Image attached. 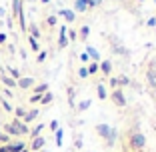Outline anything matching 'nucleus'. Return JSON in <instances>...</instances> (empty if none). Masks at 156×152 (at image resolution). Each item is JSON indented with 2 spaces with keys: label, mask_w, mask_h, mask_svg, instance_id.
Listing matches in <instances>:
<instances>
[{
  "label": "nucleus",
  "mask_w": 156,
  "mask_h": 152,
  "mask_svg": "<svg viewBox=\"0 0 156 152\" xmlns=\"http://www.w3.org/2000/svg\"><path fill=\"white\" fill-rule=\"evenodd\" d=\"M2 82H4V86H8V88H14V86H16V80L10 78V76H2Z\"/></svg>",
  "instance_id": "nucleus-22"
},
{
  "label": "nucleus",
  "mask_w": 156,
  "mask_h": 152,
  "mask_svg": "<svg viewBox=\"0 0 156 152\" xmlns=\"http://www.w3.org/2000/svg\"><path fill=\"white\" fill-rule=\"evenodd\" d=\"M94 2H96V6H98V4H100V2H102V0H94Z\"/></svg>",
  "instance_id": "nucleus-38"
},
{
  "label": "nucleus",
  "mask_w": 156,
  "mask_h": 152,
  "mask_svg": "<svg viewBox=\"0 0 156 152\" xmlns=\"http://www.w3.org/2000/svg\"><path fill=\"white\" fill-rule=\"evenodd\" d=\"M68 46V38H66V28L62 26L60 30V38H58V48H66Z\"/></svg>",
  "instance_id": "nucleus-12"
},
{
  "label": "nucleus",
  "mask_w": 156,
  "mask_h": 152,
  "mask_svg": "<svg viewBox=\"0 0 156 152\" xmlns=\"http://www.w3.org/2000/svg\"><path fill=\"white\" fill-rule=\"evenodd\" d=\"M86 54H90L92 56V60H94V62H100V54H98V52H96V48H92V46H88L86 48Z\"/></svg>",
  "instance_id": "nucleus-19"
},
{
  "label": "nucleus",
  "mask_w": 156,
  "mask_h": 152,
  "mask_svg": "<svg viewBox=\"0 0 156 152\" xmlns=\"http://www.w3.org/2000/svg\"><path fill=\"white\" fill-rule=\"evenodd\" d=\"M96 92H98V98H100V100H106V98H108V92H106L104 84H98V86H96Z\"/></svg>",
  "instance_id": "nucleus-15"
},
{
  "label": "nucleus",
  "mask_w": 156,
  "mask_h": 152,
  "mask_svg": "<svg viewBox=\"0 0 156 152\" xmlns=\"http://www.w3.org/2000/svg\"><path fill=\"white\" fill-rule=\"evenodd\" d=\"M44 92H48V84L46 82H42V84H34L32 86V94H44Z\"/></svg>",
  "instance_id": "nucleus-11"
},
{
  "label": "nucleus",
  "mask_w": 156,
  "mask_h": 152,
  "mask_svg": "<svg viewBox=\"0 0 156 152\" xmlns=\"http://www.w3.org/2000/svg\"><path fill=\"white\" fill-rule=\"evenodd\" d=\"M60 16H64L66 22H74V20H76V12H74V10H68V8L60 10Z\"/></svg>",
  "instance_id": "nucleus-10"
},
{
  "label": "nucleus",
  "mask_w": 156,
  "mask_h": 152,
  "mask_svg": "<svg viewBox=\"0 0 156 152\" xmlns=\"http://www.w3.org/2000/svg\"><path fill=\"white\" fill-rule=\"evenodd\" d=\"M94 6H96L94 0H76L74 2V10L76 12H86L88 8H94Z\"/></svg>",
  "instance_id": "nucleus-2"
},
{
  "label": "nucleus",
  "mask_w": 156,
  "mask_h": 152,
  "mask_svg": "<svg viewBox=\"0 0 156 152\" xmlns=\"http://www.w3.org/2000/svg\"><path fill=\"white\" fill-rule=\"evenodd\" d=\"M4 42H6V34L0 32V44H4Z\"/></svg>",
  "instance_id": "nucleus-36"
},
{
  "label": "nucleus",
  "mask_w": 156,
  "mask_h": 152,
  "mask_svg": "<svg viewBox=\"0 0 156 152\" xmlns=\"http://www.w3.org/2000/svg\"><path fill=\"white\" fill-rule=\"evenodd\" d=\"M110 98H112V102H114L116 106H120V108H124V106L128 104V102H126V96H124V92L120 90V88H116L114 92H112Z\"/></svg>",
  "instance_id": "nucleus-4"
},
{
  "label": "nucleus",
  "mask_w": 156,
  "mask_h": 152,
  "mask_svg": "<svg viewBox=\"0 0 156 152\" xmlns=\"http://www.w3.org/2000/svg\"><path fill=\"white\" fill-rule=\"evenodd\" d=\"M30 38H40V30H38V26L36 24H30Z\"/></svg>",
  "instance_id": "nucleus-20"
},
{
  "label": "nucleus",
  "mask_w": 156,
  "mask_h": 152,
  "mask_svg": "<svg viewBox=\"0 0 156 152\" xmlns=\"http://www.w3.org/2000/svg\"><path fill=\"white\" fill-rule=\"evenodd\" d=\"M56 144H62V130H56Z\"/></svg>",
  "instance_id": "nucleus-28"
},
{
  "label": "nucleus",
  "mask_w": 156,
  "mask_h": 152,
  "mask_svg": "<svg viewBox=\"0 0 156 152\" xmlns=\"http://www.w3.org/2000/svg\"><path fill=\"white\" fill-rule=\"evenodd\" d=\"M110 86L116 90V88H118V80H116V78H110Z\"/></svg>",
  "instance_id": "nucleus-32"
},
{
  "label": "nucleus",
  "mask_w": 156,
  "mask_h": 152,
  "mask_svg": "<svg viewBox=\"0 0 156 152\" xmlns=\"http://www.w3.org/2000/svg\"><path fill=\"white\" fill-rule=\"evenodd\" d=\"M52 100H54V94H52L50 90H48V92H44V94H42V98H40V104H42V106H48Z\"/></svg>",
  "instance_id": "nucleus-13"
},
{
  "label": "nucleus",
  "mask_w": 156,
  "mask_h": 152,
  "mask_svg": "<svg viewBox=\"0 0 156 152\" xmlns=\"http://www.w3.org/2000/svg\"><path fill=\"white\" fill-rule=\"evenodd\" d=\"M12 112H14V118H16V120H22V118H24V114H26V110H24L22 106H16Z\"/></svg>",
  "instance_id": "nucleus-16"
},
{
  "label": "nucleus",
  "mask_w": 156,
  "mask_h": 152,
  "mask_svg": "<svg viewBox=\"0 0 156 152\" xmlns=\"http://www.w3.org/2000/svg\"><path fill=\"white\" fill-rule=\"evenodd\" d=\"M8 142H12V138H10L4 130H0V146H2V144H8Z\"/></svg>",
  "instance_id": "nucleus-21"
},
{
  "label": "nucleus",
  "mask_w": 156,
  "mask_h": 152,
  "mask_svg": "<svg viewBox=\"0 0 156 152\" xmlns=\"http://www.w3.org/2000/svg\"><path fill=\"white\" fill-rule=\"evenodd\" d=\"M38 114H40V110H38V108H32V110H28L26 114H24V118H22V122L24 124H30V122H34V120L38 118Z\"/></svg>",
  "instance_id": "nucleus-8"
},
{
  "label": "nucleus",
  "mask_w": 156,
  "mask_h": 152,
  "mask_svg": "<svg viewBox=\"0 0 156 152\" xmlns=\"http://www.w3.org/2000/svg\"><path fill=\"white\" fill-rule=\"evenodd\" d=\"M0 102H2V106H4V108H6L8 112H12V106H10V104H8L6 100H2V98H0Z\"/></svg>",
  "instance_id": "nucleus-30"
},
{
  "label": "nucleus",
  "mask_w": 156,
  "mask_h": 152,
  "mask_svg": "<svg viewBox=\"0 0 156 152\" xmlns=\"http://www.w3.org/2000/svg\"><path fill=\"white\" fill-rule=\"evenodd\" d=\"M80 60H82V62H88V54H86V52H82V54H80Z\"/></svg>",
  "instance_id": "nucleus-35"
},
{
  "label": "nucleus",
  "mask_w": 156,
  "mask_h": 152,
  "mask_svg": "<svg viewBox=\"0 0 156 152\" xmlns=\"http://www.w3.org/2000/svg\"><path fill=\"white\" fill-rule=\"evenodd\" d=\"M46 60V52H40V54H38V62H44Z\"/></svg>",
  "instance_id": "nucleus-34"
},
{
  "label": "nucleus",
  "mask_w": 156,
  "mask_h": 152,
  "mask_svg": "<svg viewBox=\"0 0 156 152\" xmlns=\"http://www.w3.org/2000/svg\"><path fill=\"white\" fill-rule=\"evenodd\" d=\"M42 2H44V4H48V2H50V0H42Z\"/></svg>",
  "instance_id": "nucleus-39"
},
{
  "label": "nucleus",
  "mask_w": 156,
  "mask_h": 152,
  "mask_svg": "<svg viewBox=\"0 0 156 152\" xmlns=\"http://www.w3.org/2000/svg\"><path fill=\"white\" fill-rule=\"evenodd\" d=\"M50 128L54 130V132H56V130H58V122H56V120H52V122H50Z\"/></svg>",
  "instance_id": "nucleus-33"
},
{
  "label": "nucleus",
  "mask_w": 156,
  "mask_h": 152,
  "mask_svg": "<svg viewBox=\"0 0 156 152\" xmlns=\"http://www.w3.org/2000/svg\"><path fill=\"white\" fill-rule=\"evenodd\" d=\"M24 148H28V144L24 140H12V142L6 144V150L8 152H22Z\"/></svg>",
  "instance_id": "nucleus-5"
},
{
  "label": "nucleus",
  "mask_w": 156,
  "mask_h": 152,
  "mask_svg": "<svg viewBox=\"0 0 156 152\" xmlns=\"http://www.w3.org/2000/svg\"><path fill=\"white\" fill-rule=\"evenodd\" d=\"M88 106H90V100H82V102H80V106H78V110L82 112V110H86Z\"/></svg>",
  "instance_id": "nucleus-27"
},
{
  "label": "nucleus",
  "mask_w": 156,
  "mask_h": 152,
  "mask_svg": "<svg viewBox=\"0 0 156 152\" xmlns=\"http://www.w3.org/2000/svg\"><path fill=\"white\" fill-rule=\"evenodd\" d=\"M42 130H44V124H42V122H40V124H36V126H34V128L30 130V132H28V134H30V138H38V136H40V132H42Z\"/></svg>",
  "instance_id": "nucleus-14"
},
{
  "label": "nucleus",
  "mask_w": 156,
  "mask_h": 152,
  "mask_svg": "<svg viewBox=\"0 0 156 152\" xmlns=\"http://www.w3.org/2000/svg\"><path fill=\"white\" fill-rule=\"evenodd\" d=\"M66 34H68V36H66V38H68V40H78V32H76V30H68V32H66Z\"/></svg>",
  "instance_id": "nucleus-26"
},
{
  "label": "nucleus",
  "mask_w": 156,
  "mask_h": 152,
  "mask_svg": "<svg viewBox=\"0 0 156 152\" xmlns=\"http://www.w3.org/2000/svg\"><path fill=\"white\" fill-rule=\"evenodd\" d=\"M116 80H118V84H128V78H126L124 74H122V76H118V78H116Z\"/></svg>",
  "instance_id": "nucleus-29"
},
{
  "label": "nucleus",
  "mask_w": 156,
  "mask_h": 152,
  "mask_svg": "<svg viewBox=\"0 0 156 152\" xmlns=\"http://www.w3.org/2000/svg\"><path fill=\"white\" fill-rule=\"evenodd\" d=\"M86 70H88V76H92V74H96V72H100V70H98V62H88Z\"/></svg>",
  "instance_id": "nucleus-17"
},
{
  "label": "nucleus",
  "mask_w": 156,
  "mask_h": 152,
  "mask_svg": "<svg viewBox=\"0 0 156 152\" xmlns=\"http://www.w3.org/2000/svg\"><path fill=\"white\" fill-rule=\"evenodd\" d=\"M98 70L108 76V74L112 72V62H110V60H100V62H98Z\"/></svg>",
  "instance_id": "nucleus-9"
},
{
  "label": "nucleus",
  "mask_w": 156,
  "mask_h": 152,
  "mask_svg": "<svg viewBox=\"0 0 156 152\" xmlns=\"http://www.w3.org/2000/svg\"><path fill=\"white\" fill-rule=\"evenodd\" d=\"M88 34H90V28H88V26H82L80 30H78V38H80V40H86Z\"/></svg>",
  "instance_id": "nucleus-18"
},
{
  "label": "nucleus",
  "mask_w": 156,
  "mask_h": 152,
  "mask_svg": "<svg viewBox=\"0 0 156 152\" xmlns=\"http://www.w3.org/2000/svg\"><path fill=\"white\" fill-rule=\"evenodd\" d=\"M96 134L100 136V138L108 140V138H110V134H112V128L108 124H96Z\"/></svg>",
  "instance_id": "nucleus-7"
},
{
  "label": "nucleus",
  "mask_w": 156,
  "mask_h": 152,
  "mask_svg": "<svg viewBox=\"0 0 156 152\" xmlns=\"http://www.w3.org/2000/svg\"><path fill=\"white\" fill-rule=\"evenodd\" d=\"M46 22L50 24V26H54V24H56V16H48V20H46Z\"/></svg>",
  "instance_id": "nucleus-31"
},
{
  "label": "nucleus",
  "mask_w": 156,
  "mask_h": 152,
  "mask_svg": "<svg viewBox=\"0 0 156 152\" xmlns=\"http://www.w3.org/2000/svg\"><path fill=\"white\" fill-rule=\"evenodd\" d=\"M40 94H32V96L28 98V102H30V104H40Z\"/></svg>",
  "instance_id": "nucleus-24"
},
{
  "label": "nucleus",
  "mask_w": 156,
  "mask_h": 152,
  "mask_svg": "<svg viewBox=\"0 0 156 152\" xmlns=\"http://www.w3.org/2000/svg\"><path fill=\"white\" fill-rule=\"evenodd\" d=\"M22 152H30V150H28V148H24V150H22Z\"/></svg>",
  "instance_id": "nucleus-40"
},
{
  "label": "nucleus",
  "mask_w": 156,
  "mask_h": 152,
  "mask_svg": "<svg viewBox=\"0 0 156 152\" xmlns=\"http://www.w3.org/2000/svg\"><path fill=\"white\" fill-rule=\"evenodd\" d=\"M28 44H30V48H32L34 52H38V50H40V48H38V42L34 40V38H30V36H28Z\"/></svg>",
  "instance_id": "nucleus-23"
},
{
  "label": "nucleus",
  "mask_w": 156,
  "mask_h": 152,
  "mask_svg": "<svg viewBox=\"0 0 156 152\" xmlns=\"http://www.w3.org/2000/svg\"><path fill=\"white\" fill-rule=\"evenodd\" d=\"M34 84H36V80L30 78V76H20V78L16 80V86H18L20 90H30Z\"/></svg>",
  "instance_id": "nucleus-3"
},
{
  "label": "nucleus",
  "mask_w": 156,
  "mask_h": 152,
  "mask_svg": "<svg viewBox=\"0 0 156 152\" xmlns=\"http://www.w3.org/2000/svg\"><path fill=\"white\" fill-rule=\"evenodd\" d=\"M44 144H46L44 136H38V138H32V142L28 144V150H30V152H40Z\"/></svg>",
  "instance_id": "nucleus-6"
},
{
  "label": "nucleus",
  "mask_w": 156,
  "mask_h": 152,
  "mask_svg": "<svg viewBox=\"0 0 156 152\" xmlns=\"http://www.w3.org/2000/svg\"><path fill=\"white\" fill-rule=\"evenodd\" d=\"M138 2H146V0H138Z\"/></svg>",
  "instance_id": "nucleus-41"
},
{
  "label": "nucleus",
  "mask_w": 156,
  "mask_h": 152,
  "mask_svg": "<svg viewBox=\"0 0 156 152\" xmlns=\"http://www.w3.org/2000/svg\"><path fill=\"white\" fill-rule=\"evenodd\" d=\"M78 76H80V78H88V70H86V66H80V68H78Z\"/></svg>",
  "instance_id": "nucleus-25"
},
{
  "label": "nucleus",
  "mask_w": 156,
  "mask_h": 152,
  "mask_svg": "<svg viewBox=\"0 0 156 152\" xmlns=\"http://www.w3.org/2000/svg\"><path fill=\"white\" fill-rule=\"evenodd\" d=\"M146 24H148V26H154V24H156V18H150V20H148Z\"/></svg>",
  "instance_id": "nucleus-37"
},
{
  "label": "nucleus",
  "mask_w": 156,
  "mask_h": 152,
  "mask_svg": "<svg viewBox=\"0 0 156 152\" xmlns=\"http://www.w3.org/2000/svg\"><path fill=\"white\" fill-rule=\"evenodd\" d=\"M128 146L132 148L134 152H140L144 146H146V138H144V134H142V132H138V130H132V132H130Z\"/></svg>",
  "instance_id": "nucleus-1"
}]
</instances>
